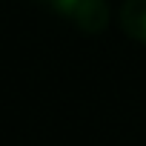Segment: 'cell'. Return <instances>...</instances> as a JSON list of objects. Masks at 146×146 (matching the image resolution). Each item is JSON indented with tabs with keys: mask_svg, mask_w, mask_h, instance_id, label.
I'll return each instance as SVG.
<instances>
[{
	"mask_svg": "<svg viewBox=\"0 0 146 146\" xmlns=\"http://www.w3.org/2000/svg\"><path fill=\"white\" fill-rule=\"evenodd\" d=\"M52 6L86 35H98L109 26L106 0H52Z\"/></svg>",
	"mask_w": 146,
	"mask_h": 146,
	"instance_id": "1",
	"label": "cell"
},
{
	"mask_svg": "<svg viewBox=\"0 0 146 146\" xmlns=\"http://www.w3.org/2000/svg\"><path fill=\"white\" fill-rule=\"evenodd\" d=\"M117 26L129 40L146 46V0H123L117 9Z\"/></svg>",
	"mask_w": 146,
	"mask_h": 146,
	"instance_id": "2",
	"label": "cell"
},
{
	"mask_svg": "<svg viewBox=\"0 0 146 146\" xmlns=\"http://www.w3.org/2000/svg\"><path fill=\"white\" fill-rule=\"evenodd\" d=\"M46 3H52V0H46Z\"/></svg>",
	"mask_w": 146,
	"mask_h": 146,
	"instance_id": "3",
	"label": "cell"
}]
</instances>
